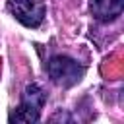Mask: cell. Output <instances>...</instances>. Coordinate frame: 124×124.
Here are the masks:
<instances>
[{"label":"cell","instance_id":"obj_1","mask_svg":"<svg viewBox=\"0 0 124 124\" xmlns=\"http://www.w3.org/2000/svg\"><path fill=\"white\" fill-rule=\"evenodd\" d=\"M46 72L50 81L56 83L58 87H72L81 81L85 66L68 54H54L46 62Z\"/></svg>","mask_w":124,"mask_h":124},{"label":"cell","instance_id":"obj_3","mask_svg":"<svg viewBox=\"0 0 124 124\" xmlns=\"http://www.w3.org/2000/svg\"><path fill=\"white\" fill-rule=\"evenodd\" d=\"M8 10L23 27L29 29L39 27L46 16L45 0H8Z\"/></svg>","mask_w":124,"mask_h":124},{"label":"cell","instance_id":"obj_4","mask_svg":"<svg viewBox=\"0 0 124 124\" xmlns=\"http://www.w3.org/2000/svg\"><path fill=\"white\" fill-rule=\"evenodd\" d=\"M91 16L101 23H110L122 16L124 0H89Z\"/></svg>","mask_w":124,"mask_h":124},{"label":"cell","instance_id":"obj_2","mask_svg":"<svg viewBox=\"0 0 124 124\" xmlns=\"http://www.w3.org/2000/svg\"><path fill=\"white\" fill-rule=\"evenodd\" d=\"M46 103V93L39 83H29L23 93L17 108L10 114V122H37L41 118V108Z\"/></svg>","mask_w":124,"mask_h":124}]
</instances>
